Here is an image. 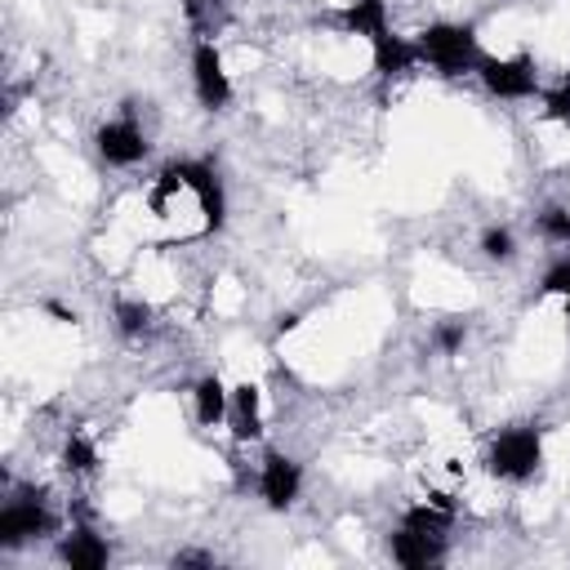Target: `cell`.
Masks as SVG:
<instances>
[{
    "label": "cell",
    "instance_id": "cell-1",
    "mask_svg": "<svg viewBox=\"0 0 570 570\" xmlns=\"http://www.w3.org/2000/svg\"><path fill=\"white\" fill-rule=\"evenodd\" d=\"M414 49H419V62H428L436 76H468L485 58L468 22H432L414 36Z\"/></svg>",
    "mask_w": 570,
    "mask_h": 570
},
{
    "label": "cell",
    "instance_id": "cell-2",
    "mask_svg": "<svg viewBox=\"0 0 570 570\" xmlns=\"http://www.w3.org/2000/svg\"><path fill=\"white\" fill-rule=\"evenodd\" d=\"M539 463H543V432L534 423L503 428L485 450V468L499 481H530L539 472Z\"/></svg>",
    "mask_w": 570,
    "mask_h": 570
},
{
    "label": "cell",
    "instance_id": "cell-3",
    "mask_svg": "<svg viewBox=\"0 0 570 570\" xmlns=\"http://www.w3.org/2000/svg\"><path fill=\"white\" fill-rule=\"evenodd\" d=\"M45 534H53V512L45 508V499L36 490H27L0 508V548H22Z\"/></svg>",
    "mask_w": 570,
    "mask_h": 570
},
{
    "label": "cell",
    "instance_id": "cell-4",
    "mask_svg": "<svg viewBox=\"0 0 570 570\" xmlns=\"http://www.w3.org/2000/svg\"><path fill=\"white\" fill-rule=\"evenodd\" d=\"M191 89H196V98H200L205 111H223L232 102V80H227L223 53L205 36L191 45Z\"/></svg>",
    "mask_w": 570,
    "mask_h": 570
},
{
    "label": "cell",
    "instance_id": "cell-5",
    "mask_svg": "<svg viewBox=\"0 0 570 570\" xmlns=\"http://www.w3.org/2000/svg\"><path fill=\"white\" fill-rule=\"evenodd\" d=\"M476 76H481L485 94L508 98V102L530 98V94L539 89V71H534V62H530V58H481Z\"/></svg>",
    "mask_w": 570,
    "mask_h": 570
},
{
    "label": "cell",
    "instance_id": "cell-6",
    "mask_svg": "<svg viewBox=\"0 0 570 570\" xmlns=\"http://www.w3.org/2000/svg\"><path fill=\"white\" fill-rule=\"evenodd\" d=\"M94 147H98V156H102L107 165H116V169H129V165H138V160L151 151V142H147V134L138 129L134 116H116V120L98 125Z\"/></svg>",
    "mask_w": 570,
    "mask_h": 570
},
{
    "label": "cell",
    "instance_id": "cell-7",
    "mask_svg": "<svg viewBox=\"0 0 570 570\" xmlns=\"http://www.w3.org/2000/svg\"><path fill=\"white\" fill-rule=\"evenodd\" d=\"M298 490H303V468L289 454H281V450H267L263 463H258V494H263V503L272 512H285L298 499Z\"/></svg>",
    "mask_w": 570,
    "mask_h": 570
},
{
    "label": "cell",
    "instance_id": "cell-8",
    "mask_svg": "<svg viewBox=\"0 0 570 570\" xmlns=\"http://www.w3.org/2000/svg\"><path fill=\"white\" fill-rule=\"evenodd\" d=\"M183 174H187V191L200 205V232H218L227 223V196H223L218 174L205 160H183Z\"/></svg>",
    "mask_w": 570,
    "mask_h": 570
},
{
    "label": "cell",
    "instance_id": "cell-9",
    "mask_svg": "<svg viewBox=\"0 0 570 570\" xmlns=\"http://www.w3.org/2000/svg\"><path fill=\"white\" fill-rule=\"evenodd\" d=\"M387 552H392V561H396V566H405V570H423V566L441 561L445 539L401 525V530H392V534H387Z\"/></svg>",
    "mask_w": 570,
    "mask_h": 570
},
{
    "label": "cell",
    "instance_id": "cell-10",
    "mask_svg": "<svg viewBox=\"0 0 570 570\" xmlns=\"http://www.w3.org/2000/svg\"><path fill=\"white\" fill-rule=\"evenodd\" d=\"M58 557H62V566H71V570H102V566L111 561V548H107V539L94 534L89 525H76L71 534H62Z\"/></svg>",
    "mask_w": 570,
    "mask_h": 570
},
{
    "label": "cell",
    "instance_id": "cell-11",
    "mask_svg": "<svg viewBox=\"0 0 570 570\" xmlns=\"http://www.w3.org/2000/svg\"><path fill=\"white\" fill-rule=\"evenodd\" d=\"M227 428H232L236 441H258V436H263V396H258L254 383H236V387H232Z\"/></svg>",
    "mask_w": 570,
    "mask_h": 570
},
{
    "label": "cell",
    "instance_id": "cell-12",
    "mask_svg": "<svg viewBox=\"0 0 570 570\" xmlns=\"http://www.w3.org/2000/svg\"><path fill=\"white\" fill-rule=\"evenodd\" d=\"M370 45H374V71H379L383 80L405 76V71L419 62L414 40H405V36H396V31H383V36H379V40H370Z\"/></svg>",
    "mask_w": 570,
    "mask_h": 570
},
{
    "label": "cell",
    "instance_id": "cell-13",
    "mask_svg": "<svg viewBox=\"0 0 570 570\" xmlns=\"http://www.w3.org/2000/svg\"><path fill=\"white\" fill-rule=\"evenodd\" d=\"M191 401H196V423H200V428H218V423H227L232 392L223 387L218 374H205V379L191 387Z\"/></svg>",
    "mask_w": 570,
    "mask_h": 570
},
{
    "label": "cell",
    "instance_id": "cell-14",
    "mask_svg": "<svg viewBox=\"0 0 570 570\" xmlns=\"http://www.w3.org/2000/svg\"><path fill=\"white\" fill-rule=\"evenodd\" d=\"M343 27L352 36H365V40H379L387 31V0H352L343 9Z\"/></svg>",
    "mask_w": 570,
    "mask_h": 570
},
{
    "label": "cell",
    "instance_id": "cell-15",
    "mask_svg": "<svg viewBox=\"0 0 570 570\" xmlns=\"http://www.w3.org/2000/svg\"><path fill=\"white\" fill-rule=\"evenodd\" d=\"M147 325H151V303H142V298H120L116 303V330L125 338L147 334Z\"/></svg>",
    "mask_w": 570,
    "mask_h": 570
},
{
    "label": "cell",
    "instance_id": "cell-16",
    "mask_svg": "<svg viewBox=\"0 0 570 570\" xmlns=\"http://www.w3.org/2000/svg\"><path fill=\"white\" fill-rule=\"evenodd\" d=\"M62 468H67V472H94V468H98V450H94V441L80 436V432H71L67 445H62Z\"/></svg>",
    "mask_w": 570,
    "mask_h": 570
},
{
    "label": "cell",
    "instance_id": "cell-17",
    "mask_svg": "<svg viewBox=\"0 0 570 570\" xmlns=\"http://www.w3.org/2000/svg\"><path fill=\"white\" fill-rule=\"evenodd\" d=\"M481 254H485L490 263H512V258H517V236H512L508 227H485V232H481Z\"/></svg>",
    "mask_w": 570,
    "mask_h": 570
},
{
    "label": "cell",
    "instance_id": "cell-18",
    "mask_svg": "<svg viewBox=\"0 0 570 570\" xmlns=\"http://www.w3.org/2000/svg\"><path fill=\"white\" fill-rule=\"evenodd\" d=\"M539 232L548 240H557V245H570V209H561V205L539 209Z\"/></svg>",
    "mask_w": 570,
    "mask_h": 570
},
{
    "label": "cell",
    "instance_id": "cell-19",
    "mask_svg": "<svg viewBox=\"0 0 570 570\" xmlns=\"http://www.w3.org/2000/svg\"><path fill=\"white\" fill-rule=\"evenodd\" d=\"M543 111H548V120H557V125H570V71L543 94Z\"/></svg>",
    "mask_w": 570,
    "mask_h": 570
},
{
    "label": "cell",
    "instance_id": "cell-20",
    "mask_svg": "<svg viewBox=\"0 0 570 570\" xmlns=\"http://www.w3.org/2000/svg\"><path fill=\"white\" fill-rule=\"evenodd\" d=\"M539 289H543V294H557V298H570V258H561V263H552V267L543 272V281H539Z\"/></svg>",
    "mask_w": 570,
    "mask_h": 570
},
{
    "label": "cell",
    "instance_id": "cell-21",
    "mask_svg": "<svg viewBox=\"0 0 570 570\" xmlns=\"http://www.w3.org/2000/svg\"><path fill=\"white\" fill-rule=\"evenodd\" d=\"M432 338H436V347H441L445 356H454V352L463 347V338H468V325H463V321H441Z\"/></svg>",
    "mask_w": 570,
    "mask_h": 570
},
{
    "label": "cell",
    "instance_id": "cell-22",
    "mask_svg": "<svg viewBox=\"0 0 570 570\" xmlns=\"http://www.w3.org/2000/svg\"><path fill=\"white\" fill-rule=\"evenodd\" d=\"M174 566H214V557H209V552L187 548V552H174Z\"/></svg>",
    "mask_w": 570,
    "mask_h": 570
},
{
    "label": "cell",
    "instance_id": "cell-23",
    "mask_svg": "<svg viewBox=\"0 0 570 570\" xmlns=\"http://www.w3.org/2000/svg\"><path fill=\"white\" fill-rule=\"evenodd\" d=\"M45 312H49V316H58V321H76V316H71L62 303H45Z\"/></svg>",
    "mask_w": 570,
    "mask_h": 570
}]
</instances>
